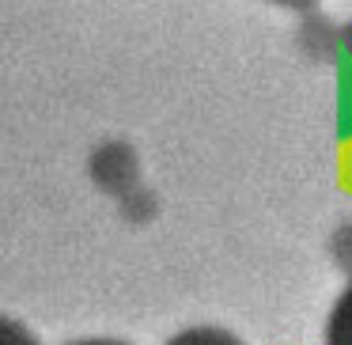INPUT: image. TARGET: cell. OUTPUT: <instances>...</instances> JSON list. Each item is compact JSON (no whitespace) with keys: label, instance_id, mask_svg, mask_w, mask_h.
Wrapping results in <instances>:
<instances>
[{"label":"cell","instance_id":"5","mask_svg":"<svg viewBox=\"0 0 352 345\" xmlns=\"http://www.w3.org/2000/svg\"><path fill=\"white\" fill-rule=\"evenodd\" d=\"M269 4H280V8H311L318 0H269Z\"/></svg>","mask_w":352,"mask_h":345},{"label":"cell","instance_id":"4","mask_svg":"<svg viewBox=\"0 0 352 345\" xmlns=\"http://www.w3.org/2000/svg\"><path fill=\"white\" fill-rule=\"evenodd\" d=\"M0 345H34V342H31V337H27L23 330L16 326V322L0 319Z\"/></svg>","mask_w":352,"mask_h":345},{"label":"cell","instance_id":"3","mask_svg":"<svg viewBox=\"0 0 352 345\" xmlns=\"http://www.w3.org/2000/svg\"><path fill=\"white\" fill-rule=\"evenodd\" d=\"M333 258H337V266L352 277V224H344L333 236Z\"/></svg>","mask_w":352,"mask_h":345},{"label":"cell","instance_id":"7","mask_svg":"<svg viewBox=\"0 0 352 345\" xmlns=\"http://www.w3.org/2000/svg\"><path fill=\"white\" fill-rule=\"evenodd\" d=\"M344 50H349V57H352V23H349V31H344Z\"/></svg>","mask_w":352,"mask_h":345},{"label":"cell","instance_id":"1","mask_svg":"<svg viewBox=\"0 0 352 345\" xmlns=\"http://www.w3.org/2000/svg\"><path fill=\"white\" fill-rule=\"evenodd\" d=\"M322 342L326 345H352V277L344 281V289L337 292L333 307H329Z\"/></svg>","mask_w":352,"mask_h":345},{"label":"cell","instance_id":"2","mask_svg":"<svg viewBox=\"0 0 352 345\" xmlns=\"http://www.w3.org/2000/svg\"><path fill=\"white\" fill-rule=\"evenodd\" d=\"M167 345H246V342L223 326H186Z\"/></svg>","mask_w":352,"mask_h":345},{"label":"cell","instance_id":"6","mask_svg":"<svg viewBox=\"0 0 352 345\" xmlns=\"http://www.w3.org/2000/svg\"><path fill=\"white\" fill-rule=\"evenodd\" d=\"M76 345H125V342H107V337H95V342H76Z\"/></svg>","mask_w":352,"mask_h":345}]
</instances>
